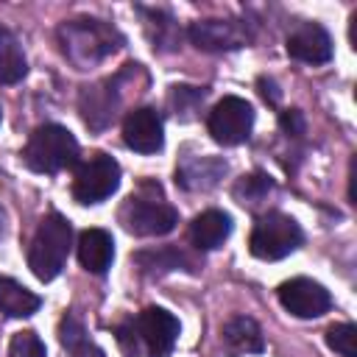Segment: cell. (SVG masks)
I'll return each instance as SVG.
<instances>
[{
  "label": "cell",
  "instance_id": "6da1fadb",
  "mask_svg": "<svg viewBox=\"0 0 357 357\" xmlns=\"http://www.w3.org/2000/svg\"><path fill=\"white\" fill-rule=\"evenodd\" d=\"M56 36L64 59L75 70H89L123 47V33L114 25L103 20H89V17L61 22Z\"/></svg>",
  "mask_w": 357,
  "mask_h": 357
},
{
  "label": "cell",
  "instance_id": "2e32d148",
  "mask_svg": "<svg viewBox=\"0 0 357 357\" xmlns=\"http://www.w3.org/2000/svg\"><path fill=\"white\" fill-rule=\"evenodd\" d=\"M220 340H223V349L231 354V357H243V354H257L265 349V340H262V329L254 318L248 315H234L223 324V332H220Z\"/></svg>",
  "mask_w": 357,
  "mask_h": 357
},
{
  "label": "cell",
  "instance_id": "ac0fdd59",
  "mask_svg": "<svg viewBox=\"0 0 357 357\" xmlns=\"http://www.w3.org/2000/svg\"><path fill=\"white\" fill-rule=\"evenodd\" d=\"M42 298L36 293H31L28 287H22L20 282L0 276V312L8 318H28L39 310Z\"/></svg>",
  "mask_w": 357,
  "mask_h": 357
},
{
  "label": "cell",
  "instance_id": "5b68a950",
  "mask_svg": "<svg viewBox=\"0 0 357 357\" xmlns=\"http://www.w3.org/2000/svg\"><path fill=\"white\" fill-rule=\"evenodd\" d=\"M120 220L137 237H162L176 229L178 212H176V206H170L167 201H162L156 195L137 192V195L126 198V204L120 209Z\"/></svg>",
  "mask_w": 357,
  "mask_h": 357
},
{
  "label": "cell",
  "instance_id": "30bf717a",
  "mask_svg": "<svg viewBox=\"0 0 357 357\" xmlns=\"http://www.w3.org/2000/svg\"><path fill=\"white\" fill-rule=\"evenodd\" d=\"M190 42L198 50L220 53V50H237L251 42V28L248 22L240 20H198L187 31Z\"/></svg>",
  "mask_w": 357,
  "mask_h": 357
},
{
  "label": "cell",
  "instance_id": "5bb4252c",
  "mask_svg": "<svg viewBox=\"0 0 357 357\" xmlns=\"http://www.w3.org/2000/svg\"><path fill=\"white\" fill-rule=\"evenodd\" d=\"M229 165L220 156H187L176 167V184L190 190V192H206L218 187V181L226 176Z\"/></svg>",
  "mask_w": 357,
  "mask_h": 357
},
{
  "label": "cell",
  "instance_id": "277c9868",
  "mask_svg": "<svg viewBox=\"0 0 357 357\" xmlns=\"http://www.w3.org/2000/svg\"><path fill=\"white\" fill-rule=\"evenodd\" d=\"M304 234H301V226L284 215V212H265L254 229H251V240H248V248L257 259H282L287 254H293L298 245H301Z\"/></svg>",
  "mask_w": 357,
  "mask_h": 357
},
{
  "label": "cell",
  "instance_id": "8992f818",
  "mask_svg": "<svg viewBox=\"0 0 357 357\" xmlns=\"http://www.w3.org/2000/svg\"><path fill=\"white\" fill-rule=\"evenodd\" d=\"M117 187H120V165L103 151L89 153L78 165L73 178V195L78 204H100Z\"/></svg>",
  "mask_w": 357,
  "mask_h": 357
},
{
  "label": "cell",
  "instance_id": "3957f363",
  "mask_svg": "<svg viewBox=\"0 0 357 357\" xmlns=\"http://www.w3.org/2000/svg\"><path fill=\"white\" fill-rule=\"evenodd\" d=\"M22 162L33 173H61L73 165H78V139L59 123H45L33 128V134L25 142Z\"/></svg>",
  "mask_w": 357,
  "mask_h": 357
},
{
  "label": "cell",
  "instance_id": "7a4b0ae2",
  "mask_svg": "<svg viewBox=\"0 0 357 357\" xmlns=\"http://www.w3.org/2000/svg\"><path fill=\"white\" fill-rule=\"evenodd\" d=\"M73 248V226L64 215L50 212L36 226V234L28 248V268L39 282H50L61 273Z\"/></svg>",
  "mask_w": 357,
  "mask_h": 357
},
{
  "label": "cell",
  "instance_id": "52a82bcc",
  "mask_svg": "<svg viewBox=\"0 0 357 357\" xmlns=\"http://www.w3.org/2000/svg\"><path fill=\"white\" fill-rule=\"evenodd\" d=\"M131 326H134L139 354H148V357H167L178 340V318L162 307L142 310L131 321Z\"/></svg>",
  "mask_w": 357,
  "mask_h": 357
},
{
  "label": "cell",
  "instance_id": "cb8c5ba5",
  "mask_svg": "<svg viewBox=\"0 0 357 357\" xmlns=\"http://www.w3.org/2000/svg\"><path fill=\"white\" fill-rule=\"evenodd\" d=\"M204 92L195 86H173L170 89V106L178 117H192V112L201 106Z\"/></svg>",
  "mask_w": 357,
  "mask_h": 357
},
{
  "label": "cell",
  "instance_id": "484cf974",
  "mask_svg": "<svg viewBox=\"0 0 357 357\" xmlns=\"http://www.w3.org/2000/svg\"><path fill=\"white\" fill-rule=\"evenodd\" d=\"M134 259H137V265L142 271H156V265H159V271H173L184 257L178 251H173V248H162V251H142Z\"/></svg>",
  "mask_w": 357,
  "mask_h": 357
},
{
  "label": "cell",
  "instance_id": "d4e9b609",
  "mask_svg": "<svg viewBox=\"0 0 357 357\" xmlns=\"http://www.w3.org/2000/svg\"><path fill=\"white\" fill-rule=\"evenodd\" d=\"M8 357H45V343L36 332H17L8 343Z\"/></svg>",
  "mask_w": 357,
  "mask_h": 357
},
{
  "label": "cell",
  "instance_id": "8fae6325",
  "mask_svg": "<svg viewBox=\"0 0 357 357\" xmlns=\"http://www.w3.org/2000/svg\"><path fill=\"white\" fill-rule=\"evenodd\" d=\"M279 304L296 318H321L332 307V296L321 282L296 276L279 287Z\"/></svg>",
  "mask_w": 357,
  "mask_h": 357
},
{
  "label": "cell",
  "instance_id": "7402d4cb",
  "mask_svg": "<svg viewBox=\"0 0 357 357\" xmlns=\"http://www.w3.org/2000/svg\"><path fill=\"white\" fill-rule=\"evenodd\" d=\"M271 178L262 176V173H251V176H243L237 184H234V195L243 201V204H257L262 201L268 192H271Z\"/></svg>",
  "mask_w": 357,
  "mask_h": 357
},
{
  "label": "cell",
  "instance_id": "d6986e66",
  "mask_svg": "<svg viewBox=\"0 0 357 357\" xmlns=\"http://www.w3.org/2000/svg\"><path fill=\"white\" fill-rule=\"evenodd\" d=\"M28 73V61L20 39L0 25V84H17Z\"/></svg>",
  "mask_w": 357,
  "mask_h": 357
},
{
  "label": "cell",
  "instance_id": "4316f807",
  "mask_svg": "<svg viewBox=\"0 0 357 357\" xmlns=\"http://www.w3.org/2000/svg\"><path fill=\"white\" fill-rule=\"evenodd\" d=\"M282 128H284L287 134L298 137V134L304 131V120H301V112H298V109H290V112H284V114H282Z\"/></svg>",
  "mask_w": 357,
  "mask_h": 357
},
{
  "label": "cell",
  "instance_id": "ba28073f",
  "mask_svg": "<svg viewBox=\"0 0 357 357\" xmlns=\"http://www.w3.org/2000/svg\"><path fill=\"white\" fill-rule=\"evenodd\" d=\"M206 128H209L215 142H220V145H240V142H245L251 137L254 109H251L248 100H243L237 95H229V98H223V100H218L212 106Z\"/></svg>",
  "mask_w": 357,
  "mask_h": 357
},
{
  "label": "cell",
  "instance_id": "7c38bea8",
  "mask_svg": "<svg viewBox=\"0 0 357 357\" xmlns=\"http://www.w3.org/2000/svg\"><path fill=\"white\" fill-rule=\"evenodd\" d=\"M123 142L137 153H156L165 145L162 117L151 106H137L123 120Z\"/></svg>",
  "mask_w": 357,
  "mask_h": 357
},
{
  "label": "cell",
  "instance_id": "ffe728a7",
  "mask_svg": "<svg viewBox=\"0 0 357 357\" xmlns=\"http://www.w3.org/2000/svg\"><path fill=\"white\" fill-rule=\"evenodd\" d=\"M59 340L67 349L70 357H103V351L89 340L84 324L75 315H64L59 326Z\"/></svg>",
  "mask_w": 357,
  "mask_h": 357
},
{
  "label": "cell",
  "instance_id": "44dd1931",
  "mask_svg": "<svg viewBox=\"0 0 357 357\" xmlns=\"http://www.w3.org/2000/svg\"><path fill=\"white\" fill-rule=\"evenodd\" d=\"M145 17H148V31H153L156 28V33H151V42H153V47H176L178 45V39H181V33H178V25L165 14V11H148V8H139Z\"/></svg>",
  "mask_w": 357,
  "mask_h": 357
},
{
  "label": "cell",
  "instance_id": "e0dca14e",
  "mask_svg": "<svg viewBox=\"0 0 357 357\" xmlns=\"http://www.w3.org/2000/svg\"><path fill=\"white\" fill-rule=\"evenodd\" d=\"M231 234V218L220 209H206L192 218L190 223V240L198 251H215L220 248Z\"/></svg>",
  "mask_w": 357,
  "mask_h": 357
},
{
  "label": "cell",
  "instance_id": "9c48e42d",
  "mask_svg": "<svg viewBox=\"0 0 357 357\" xmlns=\"http://www.w3.org/2000/svg\"><path fill=\"white\" fill-rule=\"evenodd\" d=\"M123 81H126V70L117 73L114 78H106L100 84H92V86L81 89L78 109H81V117L89 128L100 131L117 117V109H120V100H123V92H120Z\"/></svg>",
  "mask_w": 357,
  "mask_h": 357
},
{
  "label": "cell",
  "instance_id": "4fadbf2b",
  "mask_svg": "<svg viewBox=\"0 0 357 357\" xmlns=\"http://www.w3.org/2000/svg\"><path fill=\"white\" fill-rule=\"evenodd\" d=\"M287 56L304 64H324L332 59V39L318 22H301L287 36Z\"/></svg>",
  "mask_w": 357,
  "mask_h": 357
},
{
  "label": "cell",
  "instance_id": "9a60e30c",
  "mask_svg": "<svg viewBox=\"0 0 357 357\" xmlns=\"http://www.w3.org/2000/svg\"><path fill=\"white\" fill-rule=\"evenodd\" d=\"M78 262L95 276H103L114 259V240L106 229H86L78 237Z\"/></svg>",
  "mask_w": 357,
  "mask_h": 357
},
{
  "label": "cell",
  "instance_id": "603a6c76",
  "mask_svg": "<svg viewBox=\"0 0 357 357\" xmlns=\"http://www.w3.org/2000/svg\"><path fill=\"white\" fill-rule=\"evenodd\" d=\"M354 340H357V329L351 324H335V326L326 329V343L340 357H357Z\"/></svg>",
  "mask_w": 357,
  "mask_h": 357
}]
</instances>
